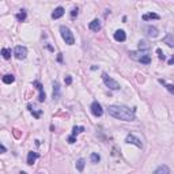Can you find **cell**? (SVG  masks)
Returning a JSON list of instances; mask_svg holds the SVG:
<instances>
[{
  "label": "cell",
  "instance_id": "4",
  "mask_svg": "<svg viewBox=\"0 0 174 174\" xmlns=\"http://www.w3.org/2000/svg\"><path fill=\"white\" fill-rule=\"evenodd\" d=\"M14 56H15V57H17L18 60H25V59H26V56H27V49H26V46H22V45L15 46V49H14Z\"/></svg>",
  "mask_w": 174,
  "mask_h": 174
},
{
  "label": "cell",
  "instance_id": "16",
  "mask_svg": "<svg viewBox=\"0 0 174 174\" xmlns=\"http://www.w3.org/2000/svg\"><path fill=\"white\" fill-rule=\"evenodd\" d=\"M163 42L167 44V45L170 46V48H173L174 46V40H173V34L172 33H167V36L163 38Z\"/></svg>",
  "mask_w": 174,
  "mask_h": 174
},
{
  "label": "cell",
  "instance_id": "11",
  "mask_svg": "<svg viewBox=\"0 0 174 174\" xmlns=\"http://www.w3.org/2000/svg\"><path fill=\"white\" fill-rule=\"evenodd\" d=\"M52 98H53V101H57L59 98H60V84H59L57 80L53 83V94H52Z\"/></svg>",
  "mask_w": 174,
  "mask_h": 174
},
{
  "label": "cell",
  "instance_id": "17",
  "mask_svg": "<svg viewBox=\"0 0 174 174\" xmlns=\"http://www.w3.org/2000/svg\"><path fill=\"white\" fill-rule=\"evenodd\" d=\"M137 46H139V50H143V52H147V50L150 49V45H148L147 41H144V40H140V41H139Z\"/></svg>",
  "mask_w": 174,
  "mask_h": 174
},
{
  "label": "cell",
  "instance_id": "1",
  "mask_svg": "<svg viewBox=\"0 0 174 174\" xmlns=\"http://www.w3.org/2000/svg\"><path fill=\"white\" fill-rule=\"evenodd\" d=\"M136 109H129L128 106L124 105H109L107 106V113L112 117H114L117 120H121V121H135L136 116H135Z\"/></svg>",
  "mask_w": 174,
  "mask_h": 174
},
{
  "label": "cell",
  "instance_id": "5",
  "mask_svg": "<svg viewBox=\"0 0 174 174\" xmlns=\"http://www.w3.org/2000/svg\"><path fill=\"white\" fill-rule=\"evenodd\" d=\"M125 143H128V144H133V145H136V147H139V148L143 147V143H141L140 139L136 137V136H135V135H132V133L126 135V137H125Z\"/></svg>",
  "mask_w": 174,
  "mask_h": 174
},
{
  "label": "cell",
  "instance_id": "30",
  "mask_svg": "<svg viewBox=\"0 0 174 174\" xmlns=\"http://www.w3.org/2000/svg\"><path fill=\"white\" fill-rule=\"evenodd\" d=\"M64 80H65V84H68V86H69V84L72 83V78L69 76V75H68V76H65V79H64Z\"/></svg>",
  "mask_w": 174,
  "mask_h": 174
},
{
  "label": "cell",
  "instance_id": "32",
  "mask_svg": "<svg viewBox=\"0 0 174 174\" xmlns=\"http://www.w3.org/2000/svg\"><path fill=\"white\" fill-rule=\"evenodd\" d=\"M172 64H174V55L172 56V59L169 60V65H172Z\"/></svg>",
  "mask_w": 174,
  "mask_h": 174
},
{
  "label": "cell",
  "instance_id": "8",
  "mask_svg": "<svg viewBox=\"0 0 174 174\" xmlns=\"http://www.w3.org/2000/svg\"><path fill=\"white\" fill-rule=\"evenodd\" d=\"M144 31H145V34H147L150 38H157V37L159 36V31H158V29H157V27H154V26L144 27Z\"/></svg>",
  "mask_w": 174,
  "mask_h": 174
},
{
  "label": "cell",
  "instance_id": "13",
  "mask_svg": "<svg viewBox=\"0 0 174 174\" xmlns=\"http://www.w3.org/2000/svg\"><path fill=\"white\" fill-rule=\"evenodd\" d=\"M63 15H64V8H63V7H57L55 11L52 12V18H53V19H59V18H61Z\"/></svg>",
  "mask_w": 174,
  "mask_h": 174
},
{
  "label": "cell",
  "instance_id": "2",
  "mask_svg": "<svg viewBox=\"0 0 174 174\" xmlns=\"http://www.w3.org/2000/svg\"><path fill=\"white\" fill-rule=\"evenodd\" d=\"M60 33H61L63 40L65 41V44H67V45H74V44H75L74 34H72V31L69 30L67 26H60Z\"/></svg>",
  "mask_w": 174,
  "mask_h": 174
},
{
  "label": "cell",
  "instance_id": "14",
  "mask_svg": "<svg viewBox=\"0 0 174 174\" xmlns=\"http://www.w3.org/2000/svg\"><path fill=\"white\" fill-rule=\"evenodd\" d=\"M27 107H29V110L31 112V114H33L34 117H36V118H40V117L42 116V113H44L41 109H36V107H34V106H31V105H29Z\"/></svg>",
  "mask_w": 174,
  "mask_h": 174
},
{
  "label": "cell",
  "instance_id": "27",
  "mask_svg": "<svg viewBox=\"0 0 174 174\" xmlns=\"http://www.w3.org/2000/svg\"><path fill=\"white\" fill-rule=\"evenodd\" d=\"M157 53H158V57H159L160 60H164V59H166V56L163 55L162 49H159V48H158V49H157Z\"/></svg>",
  "mask_w": 174,
  "mask_h": 174
},
{
  "label": "cell",
  "instance_id": "24",
  "mask_svg": "<svg viewBox=\"0 0 174 174\" xmlns=\"http://www.w3.org/2000/svg\"><path fill=\"white\" fill-rule=\"evenodd\" d=\"M90 160H91V163H98V162L101 160V157H99V155H98L97 153H91Z\"/></svg>",
  "mask_w": 174,
  "mask_h": 174
},
{
  "label": "cell",
  "instance_id": "25",
  "mask_svg": "<svg viewBox=\"0 0 174 174\" xmlns=\"http://www.w3.org/2000/svg\"><path fill=\"white\" fill-rule=\"evenodd\" d=\"M82 132H84V126H74V128H72V135L74 136H78L79 133H82Z\"/></svg>",
  "mask_w": 174,
  "mask_h": 174
},
{
  "label": "cell",
  "instance_id": "21",
  "mask_svg": "<svg viewBox=\"0 0 174 174\" xmlns=\"http://www.w3.org/2000/svg\"><path fill=\"white\" fill-rule=\"evenodd\" d=\"M158 82H159L160 84H163V86L167 88V91H170V93H172V94H174V84H169V83H166V82H164L163 79H159V80H158Z\"/></svg>",
  "mask_w": 174,
  "mask_h": 174
},
{
  "label": "cell",
  "instance_id": "29",
  "mask_svg": "<svg viewBox=\"0 0 174 174\" xmlns=\"http://www.w3.org/2000/svg\"><path fill=\"white\" fill-rule=\"evenodd\" d=\"M78 14H79V10H78V8H74V10L71 11V18H76Z\"/></svg>",
  "mask_w": 174,
  "mask_h": 174
},
{
  "label": "cell",
  "instance_id": "7",
  "mask_svg": "<svg viewBox=\"0 0 174 174\" xmlns=\"http://www.w3.org/2000/svg\"><path fill=\"white\" fill-rule=\"evenodd\" d=\"M33 86L37 88V90L40 91V97H38V101L40 102H44V101L46 99V95H45V91H44V87H42V84L40 83V82H33Z\"/></svg>",
  "mask_w": 174,
  "mask_h": 174
},
{
  "label": "cell",
  "instance_id": "22",
  "mask_svg": "<svg viewBox=\"0 0 174 174\" xmlns=\"http://www.w3.org/2000/svg\"><path fill=\"white\" fill-rule=\"evenodd\" d=\"M2 56L4 60H10L11 59V49H7V48H3L2 49Z\"/></svg>",
  "mask_w": 174,
  "mask_h": 174
},
{
  "label": "cell",
  "instance_id": "18",
  "mask_svg": "<svg viewBox=\"0 0 174 174\" xmlns=\"http://www.w3.org/2000/svg\"><path fill=\"white\" fill-rule=\"evenodd\" d=\"M14 82H15V76H14V75L7 74V75H4V76H3V83L11 84V83H14Z\"/></svg>",
  "mask_w": 174,
  "mask_h": 174
},
{
  "label": "cell",
  "instance_id": "26",
  "mask_svg": "<svg viewBox=\"0 0 174 174\" xmlns=\"http://www.w3.org/2000/svg\"><path fill=\"white\" fill-rule=\"evenodd\" d=\"M15 17H17V19L19 21V22H23L25 19H26V11H25V10H21V12H18Z\"/></svg>",
  "mask_w": 174,
  "mask_h": 174
},
{
  "label": "cell",
  "instance_id": "33",
  "mask_svg": "<svg viewBox=\"0 0 174 174\" xmlns=\"http://www.w3.org/2000/svg\"><path fill=\"white\" fill-rule=\"evenodd\" d=\"M0 150H2V153H3V154H4L6 151H7V150H6V147H4V145H3V144L0 145Z\"/></svg>",
  "mask_w": 174,
  "mask_h": 174
},
{
  "label": "cell",
  "instance_id": "10",
  "mask_svg": "<svg viewBox=\"0 0 174 174\" xmlns=\"http://www.w3.org/2000/svg\"><path fill=\"white\" fill-rule=\"evenodd\" d=\"M88 29L91 31H99L101 30V21L99 19H93L88 23Z\"/></svg>",
  "mask_w": 174,
  "mask_h": 174
},
{
  "label": "cell",
  "instance_id": "20",
  "mask_svg": "<svg viewBox=\"0 0 174 174\" xmlns=\"http://www.w3.org/2000/svg\"><path fill=\"white\" fill-rule=\"evenodd\" d=\"M84 164H86V160L83 159V158H80V159H78L76 160V169H78V172H83L84 170Z\"/></svg>",
  "mask_w": 174,
  "mask_h": 174
},
{
  "label": "cell",
  "instance_id": "12",
  "mask_svg": "<svg viewBox=\"0 0 174 174\" xmlns=\"http://www.w3.org/2000/svg\"><path fill=\"white\" fill-rule=\"evenodd\" d=\"M37 158H40V155L37 153H34V151H30V153L27 154V164H29V166H33Z\"/></svg>",
  "mask_w": 174,
  "mask_h": 174
},
{
  "label": "cell",
  "instance_id": "28",
  "mask_svg": "<svg viewBox=\"0 0 174 174\" xmlns=\"http://www.w3.org/2000/svg\"><path fill=\"white\" fill-rule=\"evenodd\" d=\"M75 141H76V136L71 135V136H69V137H68V143H69V144H74Z\"/></svg>",
  "mask_w": 174,
  "mask_h": 174
},
{
  "label": "cell",
  "instance_id": "6",
  "mask_svg": "<svg viewBox=\"0 0 174 174\" xmlns=\"http://www.w3.org/2000/svg\"><path fill=\"white\" fill-rule=\"evenodd\" d=\"M90 110L95 117H101L103 114V109H102V106H101V103H98V101H94V102L91 103Z\"/></svg>",
  "mask_w": 174,
  "mask_h": 174
},
{
  "label": "cell",
  "instance_id": "19",
  "mask_svg": "<svg viewBox=\"0 0 174 174\" xmlns=\"http://www.w3.org/2000/svg\"><path fill=\"white\" fill-rule=\"evenodd\" d=\"M155 174H169L170 173V169L167 166H164V164H162V166H159L157 170L154 172Z\"/></svg>",
  "mask_w": 174,
  "mask_h": 174
},
{
  "label": "cell",
  "instance_id": "15",
  "mask_svg": "<svg viewBox=\"0 0 174 174\" xmlns=\"http://www.w3.org/2000/svg\"><path fill=\"white\" fill-rule=\"evenodd\" d=\"M150 19H160V17L155 12H147L143 15V21H150Z\"/></svg>",
  "mask_w": 174,
  "mask_h": 174
},
{
  "label": "cell",
  "instance_id": "31",
  "mask_svg": "<svg viewBox=\"0 0 174 174\" xmlns=\"http://www.w3.org/2000/svg\"><path fill=\"white\" fill-rule=\"evenodd\" d=\"M57 61H59V63L63 61V55H61V53H59V55H57Z\"/></svg>",
  "mask_w": 174,
  "mask_h": 174
},
{
  "label": "cell",
  "instance_id": "3",
  "mask_svg": "<svg viewBox=\"0 0 174 174\" xmlns=\"http://www.w3.org/2000/svg\"><path fill=\"white\" fill-rule=\"evenodd\" d=\"M102 79H103L105 84L110 88V90H120V87H121V86H120L118 82H116L113 78H110L109 75L106 74V72H102Z\"/></svg>",
  "mask_w": 174,
  "mask_h": 174
},
{
  "label": "cell",
  "instance_id": "9",
  "mask_svg": "<svg viewBox=\"0 0 174 174\" xmlns=\"http://www.w3.org/2000/svg\"><path fill=\"white\" fill-rule=\"evenodd\" d=\"M114 40L117 41V42H124V41L126 40V34L124 30H116L114 31Z\"/></svg>",
  "mask_w": 174,
  "mask_h": 174
},
{
  "label": "cell",
  "instance_id": "23",
  "mask_svg": "<svg viewBox=\"0 0 174 174\" xmlns=\"http://www.w3.org/2000/svg\"><path fill=\"white\" fill-rule=\"evenodd\" d=\"M139 63H141V64H150V63H151V57H150V55L144 53V55L141 56V59L139 60Z\"/></svg>",
  "mask_w": 174,
  "mask_h": 174
}]
</instances>
